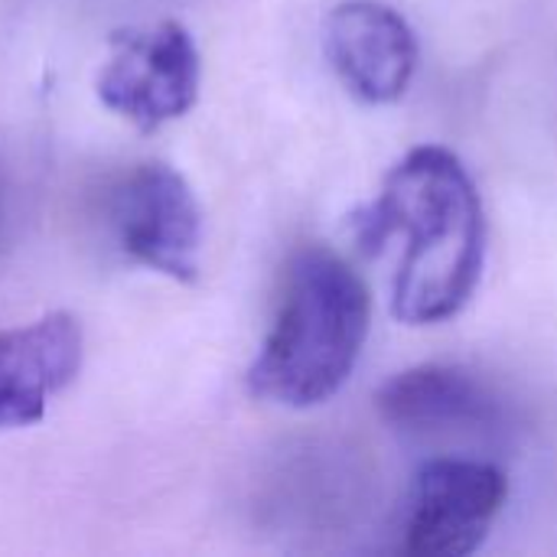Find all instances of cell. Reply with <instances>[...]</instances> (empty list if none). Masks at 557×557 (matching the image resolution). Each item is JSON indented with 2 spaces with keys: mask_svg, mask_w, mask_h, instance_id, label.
<instances>
[{
  "mask_svg": "<svg viewBox=\"0 0 557 557\" xmlns=\"http://www.w3.org/2000/svg\"><path fill=\"white\" fill-rule=\"evenodd\" d=\"M352 225L369 251L405 238L392 287V313L401 323L434 326L454 320L476 294L486 219L473 176L454 150L428 144L405 153Z\"/></svg>",
  "mask_w": 557,
  "mask_h": 557,
  "instance_id": "1",
  "label": "cell"
},
{
  "mask_svg": "<svg viewBox=\"0 0 557 557\" xmlns=\"http://www.w3.org/2000/svg\"><path fill=\"white\" fill-rule=\"evenodd\" d=\"M82 326L69 313H46L0 333V431L39 424L49 401L82 369Z\"/></svg>",
  "mask_w": 557,
  "mask_h": 557,
  "instance_id": "7",
  "label": "cell"
},
{
  "mask_svg": "<svg viewBox=\"0 0 557 557\" xmlns=\"http://www.w3.org/2000/svg\"><path fill=\"white\" fill-rule=\"evenodd\" d=\"M372 326L366 281L330 248H300L287 268L277 317L248 369L255 398L284 408L330 401L356 372Z\"/></svg>",
  "mask_w": 557,
  "mask_h": 557,
  "instance_id": "2",
  "label": "cell"
},
{
  "mask_svg": "<svg viewBox=\"0 0 557 557\" xmlns=\"http://www.w3.org/2000/svg\"><path fill=\"white\" fill-rule=\"evenodd\" d=\"M509 483L499 467L473 457H437L421 467L405 516V548L421 557L473 555L496 516Z\"/></svg>",
  "mask_w": 557,
  "mask_h": 557,
  "instance_id": "4",
  "label": "cell"
},
{
  "mask_svg": "<svg viewBox=\"0 0 557 557\" xmlns=\"http://www.w3.org/2000/svg\"><path fill=\"white\" fill-rule=\"evenodd\" d=\"M124 255L176 284H196L202 251V212L183 173L166 163L134 170L111 209Z\"/></svg>",
  "mask_w": 557,
  "mask_h": 557,
  "instance_id": "5",
  "label": "cell"
},
{
  "mask_svg": "<svg viewBox=\"0 0 557 557\" xmlns=\"http://www.w3.org/2000/svg\"><path fill=\"white\" fill-rule=\"evenodd\" d=\"M326 55L359 101L388 104L414 78L418 39L395 7L382 0H343L326 16Z\"/></svg>",
  "mask_w": 557,
  "mask_h": 557,
  "instance_id": "6",
  "label": "cell"
},
{
  "mask_svg": "<svg viewBox=\"0 0 557 557\" xmlns=\"http://www.w3.org/2000/svg\"><path fill=\"white\" fill-rule=\"evenodd\" d=\"M199 82L202 62L189 29L163 20L111 36V52L98 75V98L137 131L153 134L196 104Z\"/></svg>",
  "mask_w": 557,
  "mask_h": 557,
  "instance_id": "3",
  "label": "cell"
},
{
  "mask_svg": "<svg viewBox=\"0 0 557 557\" xmlns=\"http://www.w3.org/2000/svg\"><path fill=\"white\" fill-rule=\"evenodd\" d=\"M379 414L411 437L450 441L454 434H490L503 421L490 385L460 366H418L398 372L375 398Z\"/></svg>",
  "mask_w": 557,
  "mask_h": 557,
  "instance_id": "8",
  "label": "cell"
}]
</instances>
